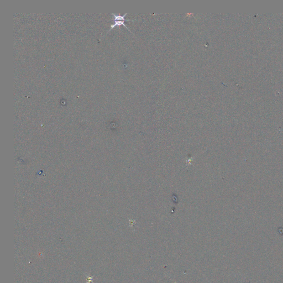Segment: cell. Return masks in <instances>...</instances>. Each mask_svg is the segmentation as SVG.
<instances>
[{
    "label": "cell",
    "instance_id": "1",
    "mask_svg": "<svg viewBox=\"0 0 283 283\" xmlns=\"http://www.w3.org/2000/svg\"><path fill=\"white\" fill-rule=\"evenodd\" d=\"M127 14H128L127 13H126L124 15H116L115 13H112V15L114 16V23L111 25L110 29L108 30V31L107 33H108L111 29H112L114 28H115V27L120 26H122V25L124 26L127 29H128L130 32H131V31L130 30L129 28L128 27H127V26L124 24V21H136V20L127 19H126L125 17H126V16L127 15Z\"/></svg>",
    "mask_w": 283,
    "mask_h": 283
},
{
    "label": "cell",
    "instance_id": "2",
    "mask_svg": "<svg viewBox=\"0 0 283 283\" xmlns=\"http://www.w3.org/2000/svg\"><path fill=\"white\" fill-rule=\"evenodd\" d=\"M86 276H87V282H86V283H90L91 282H93L92 280H93V278H94V276H88L87 274H86Z\"/></svg>",
    "mask_w": 283,
    "mask_h": 283
}]
</instances>
